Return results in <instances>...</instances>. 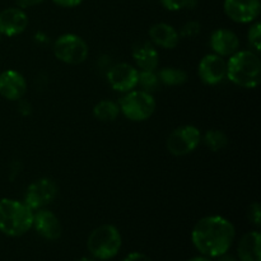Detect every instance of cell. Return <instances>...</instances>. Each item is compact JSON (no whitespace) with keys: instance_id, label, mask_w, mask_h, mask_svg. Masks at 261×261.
I'll return each instance as SVG.
<instances>
[{"instance_id":"obj_1","label":"cell","mask_w":261,"mask_h":261,"mask_svg":"<svg viewBox=\"0 0 261 261\" xmlns=\"http://www.w3.org/2000/svg\"><path fill=\"white\" fill-rule=\"evenodd\" d=\"M236 231L231 222L221 216H208L196 222L191 241L200 254L219 257L227 254L233 244Z\"/></svg>"},{"instance_id":"obj_2","label":"cell","mask_w":261,"mask_h":261,"mask_svg":"<svg viewBox=\"0 0 261 261\" xmlns=\"http://www.w3.org/2000/svg\"><path fill=\"white\" fill-rule=\"evenodd\" d=\"M226 78L242 88L252 89L259 86L261 78L259 55L252 50H239L234 53L227 61Z\"/></svg>"},{"instance_id":"obj_3","label":"cell","mask_w":261,"mask_h":261,"mask_svg":"<svg viewBox=\"0 0 261 261\" xmlns=\"http://www.w3.org/2000/svg\"><path fill=\"white\" fill-rule=\"evenodd\" d=\"M33 211L24 201L0 199V232L9 237H19L32 228Z\"/></svg>"},{"instance_id":"obj_4","label":"cell","mask_w":261,"mask_h":261,"mask_svg":"<svg viewBox=\"0 0 261 261\" xmlns=\"http://www.w3.org/2000/svg\"><path fill=\"white\" fill-rule=\"evenodd\" d=\"M121 234L112 224H102L91 232L87 240V247L91 255L99 260H110L119 254L121 249Z\"/></svg>"},{"instance_id":"obj_5","label":"cell","mask_w":261,"mask_h":261,"mask_svg":"<svg viewBox=\"0 0 261 261\" xmlns=\"http://www.w3.org/2000/svg\"><path fill=\"white\" fill-rule=\"evenodd\" d=\"M120 112L126 119L134 122H142L149 119L155 111V99L152 93L139 89V91L126 92L120 99Z\"/></svg>"},{"instance_id":"obj_6","label":"cell","mask_w":261,"mask_h":261,"mask_svg":"<svg viewBox=\"0 0 261 261\" xmlns=\"http://www.w3.org/2000/svg\"><path fill=\"white\" fill-rule=\"evenodd\" d=\"M88 45L86 41L74 33H65L54 42V55L61 63L78 65L88 58Z\"/></svg>"},{"instance_id":"obj_7","label":"cell","mask_w":261,"mask_h":261,"mask_svg":"<svg viewBox=\"0 0 261 261\" xmlns=\"http://www.w3.org/2000/svg\"><path fill=\"white\" fill-rule=\"evenodd\" d=\"M201 142V133L194 125H182L176 127L168 135L166 147L172 155L182 157L193 153Z\"/></svg>"},{"instance_id":"obj_8","label":"cell","mask_w":261,"mask_h":261,"mask_svg":"<svg viewBox=\"0 0 261 261\" xmlns=\"http://www.w3.org/2000/svg\"><path fill=\"white\" fill-rule=\"evenodd\" d=\"M58 195V185L51 178H40L31 184L25 190L24 203L33 212L45 208Z\"/></svg>"},{"instance_id":"obj_9","label":"cell","mask_w":261,"mask_h":261,"mask_svg":"<svg viewBox=\"0 0 261 261\" xmlns=\"http://www.w3.org/2000/svg\"><path fill=\"white\" fill-rule=\"evenodd\" d=\"M223 9L227 17L236 23H252L260 15V0H224Z\"/></svg>"},{"instance_id":"obj_10","label":"cell","mask_w":261,"mask_h":261,"mask_svg":"<svg viewBox=\"0 0 261 261\" xmlns=\"http://www.w3.org/2000/svg\"><path fill=\"white\" fill-rule=\"evenodd\" d=\"M138 69L127 63H119L107 71V82L114 91L126 93L138 86Z\"/></svg>"},{"instance_id":"obj_11","label":"cell","mask_w":261,"mask_h":261,"mask_svg":"<svg viewBox=\"0 0 261 261\" xmlns=\"http://www.w3.org/2000/svg\"><path fill=\"white\" fill-rule=\"evenodd\" d=\"M198 74L203 83L217 86L226 78L227 61L217 54H208L199 63Z\"/></svg>"},{"instance_id":"obj_12","label":"cell","mask_w":261,"mask_h":261,"mask_svg":"<svg viewBox=\"0 0 261 261\" xmlns=\"http://www.w3.org/2000/svg\"><path fill=\"white\" fill-rule=\"evenodd\" d=\"M27 93V82L17 70L8 69L0 74V96L8 101H18Z\"/></svg>"},{"instance_id":"obj_13","label":"cell","mask_w":261,"mask_h":261,"mask_svg":"<svg viewBox=\"0 0 261 261\" xmlns=\"http://www.w3.org/2000/svg\"><path fill=\"white\" fill-rule=\"evenodd\" d=\"M28 25V17L24 9L7 8L0 12V35L14 37L25 31Z\"/></svg>"},{"instance_id":"obj_14","label":"cell","mask_w":261,"mask_h":261,"mask_svg":"<svg viewBox=\"0 0 261 261\" xmlns=\"http://www.w3.org/2000/svg\"><path fill=\"white\" fill-rule=\"evenodd\" d=\"M32 228L36 229L41 237L46 240H58L61 236V223L58 217L51 211L42 208L33 212Z\"/></svg>"},{"instance_id":"obj_15","label":"cell","mask_w":261,"mask_h":261,"mask_svg":"<svg viewBox=\"0 0 261 261\" xmlns=\"http://www.w3.org/2000/svg\"><path fill=\"white\" fill-rule=\"evenodd\" d=\"M211 47L213 54L222 56H231L240 50V38L233 31L227 28H218L211 36Z\"/></svg>"},{"instance_id":"obj_16","label":"cell","mask_w":261,"mask_h":261,"mask_svg":"<svg viewBox=\"0 0 261 261\" xmlns=\"http://www.w3.org/2000/svg\"><path fill=\"white\" fill-rule=\"evenodd\" d=\"M132 56L140 70L155 71L160 65V55L150 41H138L133 46Z\"/></svg>"},{"instance_id":"obj_17","label":"cell","mask_w":261,"mask_h":261,"mask_svg":"<svg viewBox=\"0 0 261 261\" xmlns=\"http://www.w3.org/2000/svg\"><path fill=\"white\" fill-rule=\"evenodd\" d=\"M148 33H149L150 42L158 47L172 50L177 47L180 42V33L173 25L167 23H155L149 28Z\"/></svg>"},{"instance_id":"obj_18","label":"cell","mask_w":261,"mask_h":261,"mask_svg":"<svg viewBox=\"0 0 261 261\" xmlns=\"http://www.w3.org/2000/svg\"><path fill=\"white\" fill-rule=\"evenodd\" d=\"M261 236L257 231L247 232L240 240L237 255L240 261H261L260 259Z\"/></svg>"},{"instance_id":"obj_19","label":"cell","mask_w":261,"mask_h":261,"mask_svg":"<svg viewBox=\"0 0 261 261\" xmlns=\"http://www.w3.org/2000/svg\"><path fill=\"white\" fill-rule=\"evenodd\" d=\"M120 107L116 102L102 99L93 107V116L102 122H112L119 117Z\"/></svg>"},{"instance_id":"obj_20","label":"cell","mask_w":261,"mask_h":261,"mask_svg":"<svg viewBox=\"0 0 261 261\" xmlns=\"http://www.w3.org/2000/svg\"><path fill=\"white\" fill-rule=\"evenodd\" d=\"M157 75L160 83L170 87L182 86L188 81V74L180 68H163L158 71Z\"/></svg>"},{"instance_id":"obj_21","label":"cell","mask_w":261,"mask_h":261,"mask_svg":"<svg viewBox=\"0 0 261 261\" xmlns=\"http://www.w3.org/2000/svg\"><path fill=\"white\" fill-rule=\"evenodd\" d=\"M201 140L204 142L205 147L212 152H219L223 150L228 145V137L224 132L218 129H212L201 137Z\"/></svg>"},{"instance_id":"obj_22","label":"cell","mask_w":261,"mask_h":261,"mask_svg":"<svg viewBox=\"0 0 261 261\" xmlns=\"http://www.w3.org/2000/svg\"><path fill=\"white\" fill-rule=\"evenodd\" d=\"M138 84L143 88V91L148 93H153L160 87V79L155 71L140 70L138 74Z\"/></svg>"},{"instance_id":"obj_23","label":"cell","mask_w":261,"mask_h":261,"mask_svg":"<svg viewBox=\"0 0 261 261\" xmlns=\"http://www.w3.org/2000/svg\"><path fill=\"white\" fill-rule=\"evenodd\" d=\"M247 41L250 46L255 50V53H259L261 50V24L260 22L252 23L251 27L247 32Z\"/></svg>"},{"instance_id":"obj_24","label":"cell","mask_w":261,"mask_h":261,"mask_svg":"<svg viewBox=\"0 0 261 261\" xmlns=\"http://www.w3.org/2000/svg\"><path fill=\"white\" fill-rule=\"evenodd\" d=\"M163 8L170 12H178V10L193 8L196 0H161Z\"/></svg>"},{"instance_id":"obj_25","label":"cell","mask_w":261,"mask_h":261,"mask_svg":"<svg viewBox=\"0 0 261 261\" xmlns=\"http://www.w3.org/2000/svg\"><path fill=\"white\" fill-rule=\"evenodd\" d=\"M200 23L195 22V20H191V22L185 23L178 33H180V36H182V37H195L198 33H200Z\"/></svg>"},{"instance_id":"obj_26","label":"cell","mask_w":261,"mask_h":261,"mask_svg":"<svg viewBox=\"0 0 261 261\" xmlns=\"http://www.w3.org/2000/svg\"><path fill=\"white\" fill-rule=\"evenodd\" d=\"M249 219L255 224V226H260L261 219V208L259 203H254L250 205L249 208Z\"/></svg>"},{"instance_id":"obj_27","label":"cell","mask_w":261,"mask_h":261,"mask_svg":"<svg viewBox=\"0 0 261 261\" xmlns=\"http://www.w3.org/2000/svg\"><path fill=\"white\" fill-rule=\"evenodd\" d=\"M56 5L61 8H75L83 3V0H53Z\"/></svg>"},{"instance_id":"obj_28","label":"cell","mask_w":261,"mask_h":261,"mask_svg":"<svg viewBox=\"0 0 261 261\" xmlns=\"http://www.w3.org/2000/svg\"><path fill=\"white\" fill-rule=\"evenodd\" d=\"M45 0H15L17 3V7L20 8V9H27V8L36 7V5L41 4Z\"/></svg>"},{"instance_id":"obj_29","label":"cell","mask_w":261,"mask_h":261,"mask_svg":"<svg viewBox=\"0 0 261 261\" xmlns=\"http://www.w3.org/2000/svg\"><path fill=\"white\" fill-rule=\"evenodd\" d=\"M122 261H153L149 256H147L145 254L142 252H132V254L127 255Z\"/></svg>"},{"instance_id":"obj_30","label":"cell","mask_w":261,"mask_h":261,"mask_svg":"<svg viewBox=\"0 0 261 261\" xmlns=\"http://www.w3.org/2000/svg\"><path fill=\"white\" fill-rule=\"evenodd\" d=\"M221 257V259H219L218 261H239L237 259H234L233 256H228V255H222V256H219Z\"/></svg>"},{"instance_id":"obj_31","label":"cell","mask_w":261,"mask_h":261,"mask_svg":"<svg viewBox=\"0 0 261 261\" xmlns=\"http://www.w3.org/2000/svg\"><path fill=\"white\" fill-rule=\"evenodd\" d=\"M188 261H212V260L208 259V257H205V256H196V257H193V259H190Z\"/></svg>"},{"instance_id":"obj_32","label":"cell","mask_w":261,"mask_h":261,"mask_svg":"<svg viewBox=\"0 0 261 261\" xmlns=\"http://www.w3.org/2000/svg\"><path fill=\"white\" fill-rule=\"evenodd\" d=\"M76 261H94V260L92 259V257H88V256H83V257H81V259H79V260H76Z\"/></svg>"},{"instance_id":"obj_33","label":"cell","mask_w":261,"mask_h":261,"mask_svg":"<svg viewBox=\"0 0 261 261\" xmlns=\"http://www.w3.org/2000/svg\"><path fill=\"white\" fill-rule=\"evenodd\" d=\"M0 40H2V35H0Z\"/></svg>"}]
</instances>
